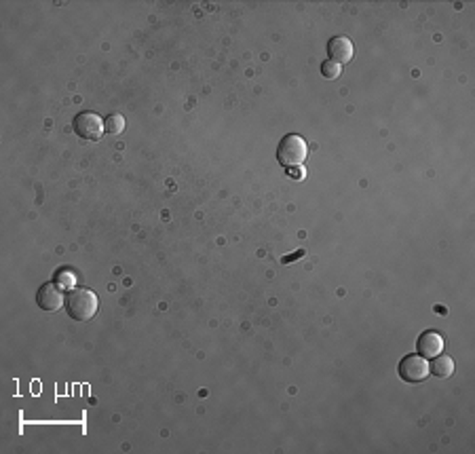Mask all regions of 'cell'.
Wrapping results in <instances>:
<instances>
[{
    "mask_svg": "<svg viewBox=\"0 0 475 454\" xmlns=\"http://www.w3.org/2000/svg\"><path fill=\"white\" fill-rule=\"evenodd\" d=\"M98 307H100V300H98V294L93 289L78 287V289H72L66 296V311L76 321L93 319L96 313H98Z\"/></svg>",
    "mask_w": 475,
    "mask_h": 454,
    "instance_id": "cell-1",
    "label": "cell"
},
{
    "mask_svg": "<svg viewBox=\"0 0 475 454\" xmlns=\"http://www.w3.org/2000/svg\"><path fill=\"white\" fill-rule=\"evenodd\" d=\"M308 155V146L300 135H285L277 148V161L283 167H298L306 161Z\"/></svg>",
    "mask_w": 475,
    "mask_h": 454,
    "instance_id": "cell-2",
    "label": "cell"
},
{
    "mask_svg": "<svg viewBox=\"0 0 475 454\" xmlns=\"http://www.w3.org/2000/svg\"><path fill=\"white\" fill-rule=\"evenodd\" d=\"M72 129L78 137H83L87 142H98L104 137L106 133V127H104V121L93 114V112H81L74 116V123H72Z\"/></svg>",
    "mask_w": 475,
    "mask_h": 454,
    "instance_id": "cell-3",
    "label": "cell"
},
{
    "mask_svg": "<svg viewBox=\"0 0 475 454\" xmlns=\"http://www.w3.org/2000/svg\"><path fill=\"white\" fill-rule=\"evenodd\" d=\"M398 370H400L402 381H406V383H423V381H427V376L431 374L429 361L423 355L404 357Z\"/></svg>",
    "mask_w": 475,
    "mask_h": 454,
    "instance_id": "cell-4",
    "label": "cell"
},
{
    "mask_svg": "<svg viewBox=\"0 0 475 454\" xmlns=\"http://www.w3.org/2000/svg\"><path fill=\"white\" fill-rule=\"evenodd\" d=\"M36 305L47 311V313H57L63 305H66V296H63V289L53 283V281H47L38 287L36 292Z\"/></svg>",
    "mask_w": 475,
    "mask_h": 454,
    "instance_id": "cell-5",
    "label": "cell"
},
{
    "mask_svg": "<svg viewBox=\"0 0 475 454\" xmlns=\"http://www.w3.org/2000/svg\"><path fill=\"white\" fill-rule=\"evenodd\" d=\"M328 55H330L332 61H336V63L342 66V63H347V61L353 59L355 47H353V43H351L347 36H334V38L328 43Z\"/></svg>",
    "mask_w": 475,
    "mask_h": 454,
    "instance_id": "cell-6",
    "label": "cell"
},
{
    "mask_svg": "<svg viewBox=\"0 0 475 454\" xmlns=\"http://www.w3.org/2000/svg\"><path fill=\"white\" fill-rule=\"evenodd\" d=\"M416 349H419V353L425 359H433V357L442 355V351H444V338H442V334H437L433 330H427L425 334L419 336Z\"/></svg>",
    "mask_w": 475,
    "mask_h": 454,
    "instance_id": "cell-7",
    "label": "cell"
},
{
    "mask_svg": "<svg viewBox=\"0 0 475 454\" xmlns=\"http://www.w3.org/2000/svg\"><path fill=\"white\" fill-rule=\"evenodd\" d=\"M429 370L437 378H450L454 374V359L448 355H437V357H433V363H429Z\"/></svg>",
    "mask_w": 475,
    "mask_h": 454,
    "instance_id": "cell-8",
    "label": "cell"
},
{
    "mask_svg": "<svg viewBox=\"0 0 475 454\" xmlns=\"http://www.w3.org/2000/svg\"><path fill=\"white\" fill-rule=\"evenodd\" d=\"M104 127H106V133H110V135H119V133H123V131H125V119H123L121 114H110V116H106Z\"/></svg>",
    "mask_w": 475,
    "mask_h": 454,
    "instance_id": "cell-9",
    "label": "cell"
},
{
    "mask_svg": "<svg viewBox=\"0 0 475 454\" xmlns=\"http://www.w3.org/2000/svg\"><path fill=\"white\" fill-rule=\"evenodd\" d=\"M340 72H342V66L336 63V61H332V59L324 61V66H322V74H324V77H326L328 81L338 79V77H340Z\"/></svg>",
    "mask_w": 475,
    "mask_h": 454,
    "instance_id": "cell-10",
    "label": "cell"
},
{
    "mask_svg": "<svg viewBox=\"0 0 475 454\" xmlns=\"http://www.w3.org/2000/svg\"><path fill=\"white\" fill-rule=\"evenodd\" d=\"M55 283H57L61 289H74V285H76V275L70 273V271H59L57 277H55Z\"/></svg>",
    "mask_w": 475,
    "mask_h": 454,
    "instance_id": "cell-11",
    "label": "cell"
}]
</instances>
